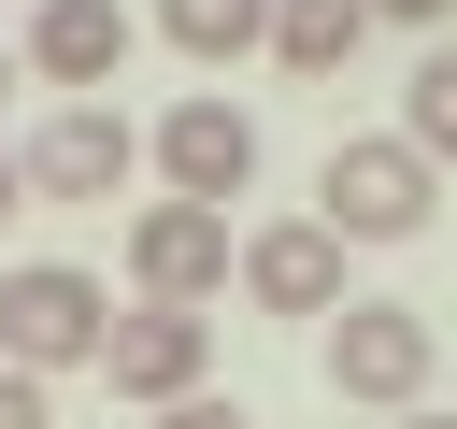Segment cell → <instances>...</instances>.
Segmentation results:
<instances>
[{
	"label": "cell",
	"mask_w": 457,
	"mask_h": 429,
	"mask_svg": "<svg viewBox=\"0 0 457 429\" xmlns=\"http://www.w3.org/2000/svg\"><path fill=\"white\" fill-rule=\"evenodd\" d=\"M371 14H400V29H443V14H457V0H371Z\"/></svg>",
	"instance_id": "cell-15"
},
{
	"label": "cell",
	"mask_w": 457,
	"mask_h": 429,
	"mask_svg": "<svg viewBox=\"0 0 457 429\" xmlns=\"http://www.w3.org/2000/svg\"><path fill=\"white\" fill-rule=\"evenodd\" d=\"M14 72H43V86L86 100V86L129 72V14H114V0H29V57H14Z\"/></svg>",
	"instance_id": "cell-9"
},
{
	"label": "cell",
	"mask_w": 457,
	"mask_h": 429,
	"mask_svg": "<svg viewBox=\"0 0 457 429\" xmlns=\"http://www.w3.org/2000/svg\"><path fill=\"white\" fill-rule=\"evenodd\" d=\"M0 214H29V172H14V143H0Z\"/></svg>",
	"instance_id": "cell-16"
},
{
	"label": "cell",
	"mask_w": 457,
	"mask_h": 429,
	"mask_svg": "<svg viewBox=\"0 0 457 429\" xmlns=\"http://www.w3.org/2000/svg\"><path fill=\"white\" fill-rule=\"evenodd\" d=\"M400 429H457V415H443V400H400Z\"/></svg>",
	"instance_id": "cell-17"
},
{
	"label": "cell",
	"mask_w": 457,
	"mask_h": 429,
	"mask_svg": "<svg viewBox=\"0 0 457 429\" xmlns=\"http://www.w3.org/2000/svg\"><path fill=\"white\" fill-rule=\"evenodd\" d=\"M228 257H243V243H228L214 200H143V214H129V286H143V300H186V315H200V300L228 286Z\"/></svg>",
	"instance_id": "cell-6"
},
{
	"label": "cell",
	"mask_w": 457,
	"mask_h": 429,
	"mask_svg": "<svg viewBox=\"0 0 457 429\" xmlns=\"http://www.w3.org/2000/svg\"><path fill=\"white\" fill-rule=\"evenodd\" d=\"M157 429H257L243 400H214V386H186V400H157Z\"/></svg>",
	"instance_id": "cell-14"
},
{
	"label": "cell",
	"mask_w": 457,
	"mask_h": 429,
	"mask_svg": "<svg viewBox=\"0 0 457 429\" xmlns=\"http://www.w3.org/2000/svg\"><path fill=\"white\" fill-rule=\"evenodd\" d=\"M400 143H414L428 172L457 157V43H443V57H414V86H400Z\"/></svg>",
	"instance_id": "cell-12"
},
{
	"label": "cell",
	"mask_w": 457,
	"mask_h": 429,
	"mask_svg": "<svg viewBox=\"0 0 457 429\" xmlns=\"http://www.w3.org/2000/svg\"><path fill=\"white\" fill-rule=\"evenodd\" d=\"M428 200H443V172H428L400 129H357V143H328V172H314V214H328L343 243H414Z\"/></svg>",
	"instance_id": "cell-2"
},
{
	"label": "cell",
	"mask_w": 457,
	"mask_h": 429,
	"mask_svg": "<svg viewBox=\"0 0 457 429\" xmlns=\"http://www.w3.org/2000/svg\"><path fill=\"white\" fill-rule=\"evenodd\" d=\"M228 286H243L257 315H343V229H328V214H271V229H243Z\"/></svg>",
	"instance_id": "cell-7"
},
{
	"label": "cell",
	"mask_w": 457,
	"mask_h": 429,
	"mask_svg": "<svg viewBox=\"0 0 457 429\" xmlns=\"http://www.w3.org/2000/svg\"><path fill=\"white\" fill-rule=\"evenodd\" d=\"M357 43H371V0H271V57H286L300 86H328Z\"/></svg>",
	"instance_id": "cell-10"
},
{
	"label": "cell",
	"mask_w": 457,
	"mask_h": 429,
	"mask_svg": "<svg viewBox=\"0 0 457 429\" xmlns=\"http://www.w3.org/2000/svg\"><path fill=\"white\" fill-rule=\"evenodd\" d=\"M157 172H171V200H214V214H228V200L257 186V114L214 100V86H186V100L157 114Z\"/></svg>",
	"instance_id": "cell-5"
},
{
	"label": "cell",
	"mask_w": 457,
	"mask_h": 429,
	"mask_svg": "<svg viewBox=\"0 0 457 429\" xmlns=\"http://www.w3.org/2000/svg\"><path fill=\"white\" fill-rule=\"evenodd\" d=\"M200 372H214V315H186V300H129L100 329V386L114 400H186Z\"/></svg>",
	"instance_id": "cell-8"
},
{
	"label": "cell",
	"mask_w": 457,
	"mask_h": 429,
	"mask_svg": "<svg viewBox=\"0 0 457 429\" xmlns=\"http://www.w3.org/2000/svg\"><path fill=\"white\" fill-rule=\"evenodd\" d=\"M428 372H443V329H428L414 300H343V315H328V400L400 415V400H428Z\"/></svg>",
	"instance_id": "cell-3"
},
{
	"label": "cell",
	"mask_w": 457,
	"mask_h": 429,
	"mask_svg": "<svg viewBox=\"0 0 457 429\" xmlns=\"http://www.w3.org/2000/svg\"><path fill=\"white\" fill-rule=\"evenodd\" d=\"M14 172H29V200H114V186L143 172V129H129L114 100H57V114L14 143Z\"/></svg>",
	"instance_id": "cell-4"
},
{
	"label": "cell",
	"mask_w": 457,
	"mask_h": 429,
	"mask_svg": "<svg viewBox=\"0 0 457 429\" xmlns=\"http://www.w3.org/2000/svg\"><path fill=\"white\" fill-rule=\"evenodd\" d=\"M157 29H171L200 72H228V57H257V43H271V0H157Z\"/></svg>",
	"instance_id": "cell-11"
},
{
	"label": "cell",
	"mask_w": 457,
	"mask_h": 429,
	"mask_svg": "<svg viewBox=\"0 0 457 429\" xmlns=\"http://www.w3.org/2000/svg\"><path fill=\"white\" fill-rule=\"evenodd\" d=\"M100 329H114V286L100 272H71V257H29V272H0V358L14 372H100Z\"/></svg>",
	"instance_id": "cell-1"
},
{
	"label": "cell",
	"mask_w": 457,
	"mask_h": 429,
	"mask_svg": "<svg viewBox=\"0 0 457 429\" xmlns=\"http://www.w3.org/2000/svg\"><path fill=\"white\" fill-rule=\"evenodd\" d=\"M0 429H57V400H43V372H14V358H0Z\"/></svg>",
	"instance_id": "cell-13"
},
{
	"label": "cell",
	"mask_w": 457,
	"mask_h": 429,
	"mask_svg": "<svg viewBox=\"0 0 457 429\" xmlns=\"http://www.w3.org/2000/svg\"><path fill=\"white\" fill-rule=\"evenodd\" d=\"M0 86H14V43H0Z\"/></svg>",
	"instance_id": "cell-18"
}]
</instances>
